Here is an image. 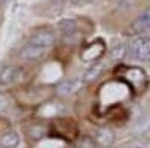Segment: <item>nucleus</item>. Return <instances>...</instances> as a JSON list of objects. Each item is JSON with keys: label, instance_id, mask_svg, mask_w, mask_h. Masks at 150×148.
Segmentation results:
<instances>
[{"label": "nucleus", "instance_id": "f257e3e1", "mask_svg": "<svg viewBox=\"0 0 150 148\" xmlns=\"http://www.w3.org/2000/svg\"><path fill=\"white\" fill-rule=\"evenodd\" d=\"M129 51L132 57L143 63H149L150 61V38L147 36H135L129 43Z\"/></svg>", "mask_w": 150, "mask_h": 148}, {"label": "nucleus", "instance_id": "f03ea898", "mask_svg": "<svg viewBox=\"0 0 150 148\" xmlns=\"http://www.w3.org/2000/svg\"><path fill=\"white\" fill-rule=\"evenodd\" d=\"M56 42V36L51 30H45V29H39V30H35L30 36V43L35 46H39V48H50L53 46Z\"/></svg>", "mask_w": 150, "mask_h": 148}, {"label": "nucleus", "instance_id": "7ed1b4c3", "mask_svg": "<svg viewBox=\"0 0 150 148\" xmlns=\"http://www.w3.org/2000/svg\"><path fill=\"white\" fill-rule=\"evenodd\" d=\"M105 53V45L101 41H96L87 45L81 51V60L83 61H95L98 58H101Z\"/></svg>", "mask_w": 150, "mask_h": 148}, {"label": "nucleus", "instance_id": "20e7f679", "mask_svg": "<svg viewBox=\"0 0 150 148\" xmlns=\"http://www.w3.org/2000/svg\"><path fill=\"white\" fill-rule=\"evenodd\" d=\"M83 79L80 78H72V79H66V81H62L57 85V93L60 96H72L75 93H78L83 88Z\"/></svg>", "mask_w": 150, "mask_h": 148}, {"label": "nucleus", "instance_id": "39448f33", "mask_svg": "<svg viewBox=\"0 0 150 148\" xmlns=\"http://www.w3.org/2000/svg\"><path fill=\"white\" fill-rule=\"evenodd\" d=\"M129 30H131V34H138V36L141 33L150 30V6L143 12V14H140L135 18V21L132 22Z\"/></svg>", "mask_w": 150, "mask_h": 148}, {"label": "nucleus", "instance_id": "423d86ee", "mask_svg": "<svg viewBox=\"0 0 150 148\" xmlns=\"http://www.w3.org/2000/svg\"><path fill=\"white\" fill-rule=\"evenodd\" d=\"M114 141H116V135L110 127H101L95 133V142L98 145L104 147V148L111 147L112 144H114Z\"/></svg>", "mask_w": 150, "mask_h": 148}, {"label": "nucleus", "instance_id": "0eeeda50", "mask_svg": "<svg viewBox=\"0 0 150 148\" xmlns=\"http://www.w3.org/2000/svg\"><path fill=\"white\" fill-rule=\"evenodd\" d=\"M21 76V70L20 67L15 66H5L0 70V85H9L14 84L20 79Z\"/></svg>", "mask_w": 150, "mask_h": 148}, {"label": "nucleus", "instance_id": "6e6552de", "mask_svg": "<svg viewBox=\"0 0 150 148\" xmlns=\"http://www.w3.org/2000/svg\"><path fill=\"white\" fill-rule=\"evenodd\" d=\"M45 53H47L45 48H39V46H35V45L29 43L27 46L23 48L21 58H24L26 61H38L45 55Z\"/></svg>", "mask_w": 150, "mask_h": 148}, {"label": "nucleus", "instance_id": "1a4fd4ad", "mask_svg": "<svg viewBox=\"0 0 150 148\" xmlns=\"http://www.w3.org/2000/svg\"><path fill=\"white\" fill-rule=\"evenodd\" d=\"M104 69H105V63H102V61L93 63L89 69L84 72V75H83V82H84V84H90V82L96 81L99 76L102 75Z\"/></svg>", "mask_w": 150, "mask_h": 148}, {"label": "nucleus", "instance_id": "9d476101", "mask_svg": "<svg viewBox=\"0 0 150 148\" xmlns=\"http://www.w3.org/2000/svg\"><path fill=\"white\" fill-rule=\"evenodd\" d=\"M20 144V136L14 130L6 132L2 138H0V148H17Z\"/></svg>", "mask_w": 150, "mask_h": 148}, {"label": "nucleus", "instance_id": "9b49d317", "mask_svg": "<svg viewBox=\"0 0 150 148\" xmlns=\"http://www.w3.org/2000/svg\"><path fill=\"white\" fill-rule=\"evenodd\" d=\"M59 30L63 33L65 36H72L77 33L78 30V26H77V21L75 20H62L59 24H57Z\"/></svg>", "mask_w": 150, "mask_h": 148}, {"label": "nucleus", "instance_id": "f8f14e48", "mask_svg": "<svg viewBox=\"0 0 150 148\" xmlns=\"http://www.w3.org/2000/svg\"><path fill=\"white\" fill-rule=\"evenodd\" d=\"M128 51H129V48L125 43H116L110 49V57L114 61H120V60H123L125 57H126Z\"/></svg>", "mask_w": 150, "mask_h": 148}, {"label": "nucleus", "instance_id": "ddd939ff", "mask_svg": "<svg viewBox=\"0 0 150 148\" xmlns=\"http://www.w3.org/2000/svg\"><path fill=\"white\" fill-rule=\"evenodd\" d=\"M75 148H96V142L93 138L83 136L75 142Z\"/></svg>", "mask_w": 150, "mask_h": 148}, {"label": "nucleus", "instance_id": "4468645a", "mask_svg": "<svg viewBox=\"0 0 150 148\" xmlns=\"http://www.w3.org/2000/svg\"><path fill=\"white\" fill-rule=\"evenodd\" d=\"M9 106H11V96L6 93H0V112H5Z\"/></svg>", "mask_w": 150, "mask_h": 148}, {"label": "nucleus", "instance_id": "2eb2a0df", "mask_svg": "<svg viewBox=\"0 0 150 148\" xmlns=\"http://www.w3.org/2000/svg\"><path fill=\"white\" fill-rule=\"evenodd\" d=\"M122 148H147V145L144 142H131V144L123 145Z\"/></svg>", "mask_w": 150, "mask_h": 148}, {"label": "nucleus", "instance_id": "dca6fc26", "mask_svg": "<svg viewBox=\"0 0 150 148\" xmlns=\"http://www.w3.org/2000/svg\"><path fill=\"white\" fill-rule=\"evenodd\" d=\"M69 2H71L72 5H75V6H84V5H87V3L93 2V0H69Z\"/></svg>", "mask_w": 150, "mask_h": 148}, {"label": "nucleus", "instance_id": "f3484780", "mask_svg": "<svg viewBox=\"0 0 150 148\" xmlns=\"http://www.w3.org/2000/svg\"><path fill=\"white\" fill-rule=\"evenodd\" d=\"M149 133H150V132H149Z\"/></svg>", "mask_w": 150, "mask_h": 148}]
</instances>
